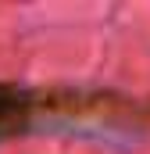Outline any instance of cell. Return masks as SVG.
Here are the masks:
<instances>
[{
	"label": "cell",
	"mask_w": 150,
	"mask_h": 154,
	"mask_svg": "<svg viewBox=\"0 0 150 154\" xmlns=\"http://www.w3.org/2000/svg\"><path fill=\"white\" fill-rule=\"evenodd\" d=\"M150 100L114 90L0 82V143L46 129H147Z\"/></svg>",
	"instance_id": "cell-1"
}]
</instances>
